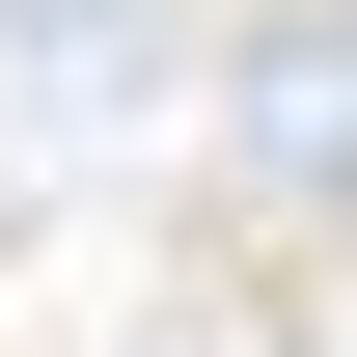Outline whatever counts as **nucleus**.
Masks as SVG:
<instances>
[{
  "label": "nucleus",
  "instance_id": "nucleus-1",
  "mask_svg": "<svg viewBox=\"0 0 357 357\" xmlns=\"http://www.w3.org/2000/svg\"><path fill=\"white\" fill-rule=\"evenodd\" d=\"M248 165H275V192L357 165V28H330V0H275V28H248Z\"/></svg>",
  "mask_w": 357,
  "mask_h": 357
},
{
  "label": "nucleus",
  "instance_id": "nucleus-2",
  "mask_svg": "<svg viewBox=\"0 0 357 357\" xmlns=\"http://www.w3.org/2000/svg\"><path fill=\"white\" fill-rule=\"evenodd\" d=\"M137 55H165V0H0V83L28 110H110Z\"/></svg>",
  "mask_w": 357,
  "mask_h": 357
}]
</instances>
